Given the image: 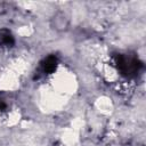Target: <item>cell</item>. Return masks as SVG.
Listing matches in <instances>:
<instances>
[{
	"label": "cell",
	"mask_w": 146,
	"mask_h": 146,
	"mask_svg": "<svg viewBox=\"0 0 146 146\" xmlns=\"http://www.w3.org/2000/svg\"><path fill=\"white\" fill-rule=\"evenodd\" d=\"M114 65L117 72L127 78L135 76L141 67V63L136 56L132 55H117L115 57Z\"/></svg>",
	"instance_id": "6da1fadb"
},
{
	"label": "cell",
	"mask_w": 146,
	"mask_h": 146,
	"mask_svg": "<svg viewBox=\"0 0 146 146\" xmlns=\"http://www.w3.org/2000/svg\"><path fill=\"white\" fill-rule=\"evenodd\" d=\"M58 60L55 56H48L43 62H42V71L46 74H51L56 71Z\"/></svg>",
	"instance_id": "7a4b0ae2"
},
{
	"label": "cell",
	"mask_w": 146,
	"mask_h": 146,
	"mask_svg": "<svg viewBox=\"0 0 146 146\" xmlns=\"http://www.w3.org/2000/svg\"><path fill=\"white\" fill-rule=\"evenodd\" d=\"M14 42H15L14 36L8 30H6V29L0 30V47L1 48L11 47L14 44Z\"/></svg>",
	"instance_id": "3957f363"
},
{
	"label": "cell",
	"mask_w": 146,
	"mask_h": 146,
	"mask_svg": "<svg viewBox=\"0 0 146 146\" xmlns=\"http://www.w3.org/2000/svg\"><path fill=\"white\" fill-rule=\"evenodd\" d=\"M5 10H6V8H5V5H3V3H0V14L5 13Z\"/></svg>",
	"instance_id": "277c9868"
}]
</instances>
